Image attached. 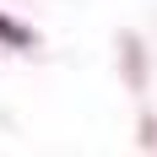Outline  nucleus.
Here are the masks:
<instances>
[{"label":"nucleus","mask_w":157,"mask_h":157,"mask_svg":"<svg viewBox=\"0 0 157 157\" xmlns=\"http://www.w3.org/2000/svg\"><path fill=\"white\" fill-rule=\"evenodd\" d=\"M0 38H6V44H16V49H33V33H27V27H16L11 16H0Z\"/></svg>","instance_id":"nucleus-1"}]
</instances>
